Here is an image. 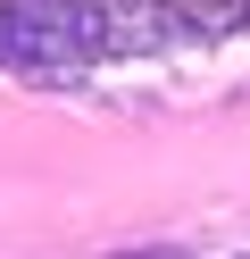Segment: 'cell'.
Listing matches in <instances>:
<instances>
[{
  "mask_svg": "<svg viewBox=\"0 0 250 259\" xmlns=\"http://www.w3.org/2000/svg\"><path fill=\"white\" fill-rule=\"evenodd\" d=\"M109 51L100 0H0V67H83Z\"/></svg>",
  "mask_w": 250,
  "mask_h": 259,
  "instance_id": "cell-1",
  "label": "cell"
},
{
  "mask_svg": "<svg viewBox=\"0 0 250 259\" xmlns=\"http://www.w3.org/2000/svg\"><path fill=\"white\" fill-rule=\"evenodd\" d=\"M117 259H183L175 242H150V251H117Z\"/></svg>",
  "mask_w": 250,
  "mask_h": 259,
  "instance_id": "cell-2",
  "label": "cell"
}]
</instances>
